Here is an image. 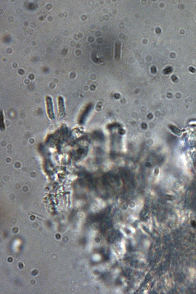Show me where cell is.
Segmentation results:
<instances>
[{
    "label": "cell",
    "instance_id": "obj_3",
    "mask_svg": "<svg viewBox=\"0 0 196 294\" xmlns=\"http://www.w3.org/2000/svg\"><path fill=\"white\" fill-rule=\"evenodd\" d=\"M4 120L3 115L2 111H1V128L2 130H5V124H4Z\"/></svg>",
    "mask_w": 196,
    "mask_h": 294
},
{
    "label": "cell",
    "instance_id": "obj_2",
    "mask_svg": "<svg viewBox=\"0 0 196 294\" xmlns=\"http://www.w3.org/2000/svg\"><path fill=\"white\" fill-rule=\"evenodd\" d=\"M58 104L59 114L60 116L62 117L65 113V108L64 98L62 96L58 97Z\"/></svg>",
    "mask_w": 196,
    "mask_h": 294
},
{
    "label": "cell",
    "instance_id": "obj_1",
    "mask_svg": "<svg viewBox=\"0 0 196 294\" xmlns=\"http://www.w3.org/2000/svg\"><path fill=\"white\" fill-rule=\"evenodd\" d=\"M46 103L47 113L48 117L50 119L52 120L55 118V114H54L52 99L51 97L49 96L46 97Z\"/></svg>",
    "mask_w": 196,
    "mask_h": 294
}]
</instances>
